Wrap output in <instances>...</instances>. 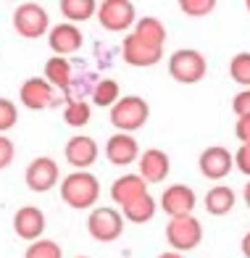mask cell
Here are the masks:
<instances>
[{
  "label": "cell",
  "mask_w": 250,
  "mask_h": 258,
  "mask_svg": "<svg viewBox=\"0 0 250 258\" xmlns=\"http://www.w3.org/2000/svg\"><path fill=\"white\" fill-rule=\"evenodd\" d=\"M61 198L69 208L87 211L98 203L100 198V182L90 171H71L61 179Z\"/></svg>",
  "instance_id": "cell-1"
},
{
  "label": "cell",
  "mask_w": 250,
  "mask_h": 258,
  "mask_svg": "<svg viewBox=\"0 0 250 258\" xmlns=\"http://www.w3.org/2000/svg\"><path fill=\"white\" fill-rule=\"evenodd\" d=\"M148 119H150V105L140 95H124L111 108V124L116 126V132L132 135V132L145 126Z\"/></svg>",
  "instance_id": "cell-2"
},
{
  "label": "cell",
  "mask_w": 250,
  "mask_h": 258,
  "mask_svg": "<svg viewBox=\"0 0 250 258\" xmlns=\"http://www.w3.org/2000/svg\"><path fill=\"white\" fill-rule=\"evenodd\" d=\"M11 24H14V32L24 40H37L42 34L50 32V16L40 3H19L14 8V16H11Z\"/></svg>",
  "instance_id": "cell-3"
},
{
  "label": "cell",
  "mask_w": 250,
  "mask_h": 258,
  "mask_svg": "<svg viewBox=\"0 0 250 258\" xmlns=\"http://www.w3.org/2000/svg\"><path fill=\"white\" fill-rule=\"evenodd\" d=\"M169 74L179 85H198L208 74V61L200 50L182 48L169 55Z\"/></svg>",
  "instance_id": "cell-4"
},
{
  "label": "cell",
  "mask_w": 250,
  "mask_h": 258,
  "mask_svg": "<svg viewBox=\"0 0 250 258\" xmlns=\"http://www.w3.org/2000/svg\"><path fill=\"white\" fill-rule=\"evenodd\" d=\"M166 242L176 253H190L203 242V224L190 214V216H176L169 219L166 224Z\"/></svg>",
  "instance_id": "cell-5"
},
{
  "label": "cell",
  "mask_w": 250,
  "mask_h": 258,
  "mask_svg": "<svg viewBox=\"0 0 250 258\" xmlns=\"http://www.w3.org/2000/svg\"><path fill=\"white\" fill-rule=\"evenodd\" d=\"M87 232L98 242H116L124 232V214L111 206L92 208L87 216Z\"/></svg>",
  "instance_id": "cell-6"
},
{
  "label": "cell",
  "mask_w": 250,
  "mask_h": 258,
  "mask_svg": "<svg viewBox=\"0 0 250 258\" xmlns=\"http://www.w3.org/2000/svg\"><path fill=\"white\" fill-rule=\"evenodd\" d=\"M98 21L108 32H129L137 24L135 3L129 0H103L98 3Z\"/></svg>",
  "instance_id": "cell-7"
},
{
  "label": "cell",
  "mask_w": 250,
  "mask_h": 258,
  "mask_svg": "<svg viewBox=\"0 0 250 258\" xmlns=\"http://www.w3.org/2000/svg\"><path fill=\"white\" fill-rule=\"evenodd\" d=\"M24 182L32 192H50L53 187L61 182V171H58V163L50 158V156H40L34 158L27 171H24Z\"/></svg>",
  "instance_id": "cell-8"
},
{
  "label": "cell",
  "mask_w": 250,
  "mask_h": 258,
  "mask_svg": "<svg viewBox=\"0 0 250 258\" xmlns=\"http://www.w3.org/2000/svg\"><path fill=\"white\" fill-rule=\"evenodd\" d=\"M198 206V195L193 187H187L182 182L176 184H169L161 195V208L169 219H176V216H190Z\"/></svg>",
  "instance_id": "cell-9"
},
{
  "label": "cell",
  "mask_w": 250,
  "mask_h": 258,
  "mask_svg": "<svg viewBox=\"0 0 250 258\" xmlns=\"http://www.w3.org/2000/svg\"><path fill=\"white\" fill-rule=\"evenodd\" d=\"M19 100L29 111H45L55 103V87L45 77H29L19 90Z\"/></svg>",
  "instance_id": "cell-10"
},
{
  "label": "cell",
  "mask_w": 250,
  "mask_h": 258,
  "mask_svg": "<svg viewBox=\"0 0 250 258\" xmlns=\"http://www.w3.org/2000/svg\"><path fill=\"white\" fill-rule=\"evenodd\" d=\"M198 169L206 179H224L234 169V153H229L224 145H211L200 153Z\"/></svg>",
  "instance_id": "cell-11"
},
{
  "label": "cell",
  "mask_w": 250,
  "mask_h": 258,
  "mask_svg": "<svg viewBox=\"0 0 250 258\" xmlns=\"http://www.w3.org/2000/svg\"><path fill=\"white\" fill-rule=\"evenodd\" d=\"M64 156L69 161V166H74V171H87L100 156V148L92 137L87 135H74L64 148Z\"/></svg>",
  "instance_id": "cell-12"
},
{
  "label": "cell",
  "mask_w": 250,
  "mask_h": 258,
  "mask_svg": "<svg viewBox=\"0 0 250 258\" xmlns=\"http://www.w3.org/2000/svg\"><path fill=\"white\" fill-rule=\"evenodd\" d=\"M121 58L129 63V66H137V69H148V66H156L161 63L163 58V50L158 48H150L145 45L135 32H129L124 37V45H121Z\"/></svg>",
  "instance_id": "cell-13"
},
{
  "label": "cell",
  "mask_w": 250,
  "mask_h": 258,
  "mask_svg": "<svg viewBox=\"0 0 250 258\" xmlns=\"http://www.w3.org/2000/svg\"><path fill=\"white\" fill-rule=\"evenodd\" d=\"M82 42H85V34L77 29V24H69V21L55 24L47 32V45H50V50L61 58H69L71 53H77L82 48Z\"/></svg>",
  "instance_id": "cell-14"
},
{
  "label": "cell",
  "mask_w": 250,
  "mask_h": 258,
  "mask_svg": "<svg viewBox=\"0 0 250 258\" xmlns=\"http://www.w3.org/2000/svg\"><path fill=\"white\" fill-rule=\"evenodd\" d=\"M45 214L37 206H21L16 214H14V232L19 234L21 240L34 242V240H42V232H45Z\"/></svg>",
  "instance_id": "cell-15"
},
{
  "label": "cell",
  "mask_w": 250,
  "mask_h": 258,
  "mask_svg": "<svg viewBox=\"0 0 250 258\" xmlns=\"http://www.w3.org/2000/svg\"><path fill=\"white\" fill-rule=\"evenodd\" d=\"M105 158H108V163H113V166H129V163L140 161L137 140L127 132L111 135L108 143H105Z\"/></svg>",
  "instance_id": "cell-16"
},
{
  "label": "cell",
  "mask_w": 250,
  "mask_h": 258,
  "mask_svg": "<svg viewBox=\"0 0 250 258\" xmlns=\"http://www.w3.org/2000/svg\"><path fill=\"white\" fill-rule=\"evenodd\" d=\"M137 163H140V177L145 179L148 184L163 182L166 177H169V171H171V158L161 148H150V150H145V153H140Z\"/></svg>",
  "instance_id": "cell-17"
},
{
  "label": "cell",
  "mask_w": 250,
  "mask_h": 258,
  "mask_svg": "<svg viewBox=\"0 0 250 258\" xmlns=\"http://www.w3.org/2000/svg\"><path fill=\"white\" fill-rule=\"evenodd\" d=\"M142 195H148V182L140 174H124V177L113 179V184H111V201L118 208L135 203Z\"/></svg>",
  "instance_id": "cell-18"
},
{
  "label": "cell",
  "mask_w": 250,
  "mask_h": 258,
  "mask_svg": "<svg viewBox=\"0 0 250 258\" xmlns=\"http://www.w3.org/2000/svg\"><path fill=\"white\" fill-rule=\"evenodd\" d=\"M42 77L50 82L55 90H71L74 85V66H71L69 58H61V55H53L45 61V69H42Z\"/></svg>",
  "instance_id": "cell-19"
},
{
  "label": "cell",
  "mask_w": 250,
  "mask_h": 258,
  "mask_svg": "<svg viewBox=\"0 0 250 258\" xmlns=\"http://www.w3.org/2000/svg\"><path fill=\"white\" fill-rule=\"evenodd\" d=\"M234 203H237V195L227 184L211 187V190L206 192V201H203V206H206V211L211 216H227L229 211L234 208Z\"/></svg>",
  "instance_id": "cell-20"
},
{
  "label": "cell",
  "mask_w": 250,
  "mask_h": 258,
  "mask_svg": "<svg viewBox=\"0 0 250 258\" xmlns=\"http://www.w3.org/2000/svg\"><path fill=\"white\" fill-rule=\"evenodd\" d=\"M132 32H135L145 45H150V48L163 50V45H166V27H163V21H161V19H156V16L137 19V24H135Z\"/></svg>",
  "instance_id": "cell-21"
},
{
  "label": "cell",
  "mask_w": 250,
  "mask_h": 258,
  "mask_svg": "<svg viewBox=\"0 0 250 258\" xmlns=\"http://www.w3.org/2000/svg\"><path fill=\"white\" fill-rule=\"evenodd\" d=\"M121 211H124V219H127V221H132V224H148V221H153V216H156L158 203H156V198L148 192V195L137 198L135 203L124 206Z\"/></svg>",
  "instance_id": "cell-22"
},
{
  "label": "cell",
  "mask_w": 250,
  "mask_h": 258,
  "mask_svg": "<svg viewBox=\"0 0 250 258\" xmlns=\"http://www.w3.org/2000/svg\"><path fill=\"white\" fill-rule=\"evenodd\" d=\"M61 14L69 24L90 21L92 16H98V3L95 0H61Z\"/></svg>",
  "instance_id": "cell-23"
},
{
  "label": "cell",
  "mask_w": 250,
  "mask_h": 258,
  "mask_svg": "<svg viewBox=\"0 0 250 258\" xmlns=\"http://www.w3.org/2000/svg\"><path fill=\"white\" fill-rule=\"evenodd\" d=\"M90 95H92L95 105H100V108H113V105L121 100V87H118L116 79H98Z\"/></svg>",
  "instance_id": "cell-24"
},
{
  "label": "cell",
  "mask_w": 250,
  "mask_h": 258,
  "mask_svg": "<svg viewBox=\"0 0 250 258\" xmlns=\"http://www.w3.org/2000/svg\"><path fill=\"white\" fill-rule=\"evenodd\" d=\"M90 119H92L90 103H85V100H66V105H64V121L69 126H85V124H90Z\"/></svg>",
  "instance_id": "cell-25"
},
{
  "label": "cell",
  "mask_w": 250,
  "mask_h": 258,
  "mask_svg": "<svg viewBox=\"0 0 250 258\" xmlns=\"http://www.w3.org/2000/svg\"><path fill=\"white\" fill-rule=\"evenodd\" d=\"M24 258H64V250L55 240H34L29 242V248L24 250Z\"/></svg>",
  "instance_id": "cell-26"
},
{
  "label": "cell",
  "mask_w": 250,
  "mask_h": 258,
  "mask_svg": "<svg viewBox=\"0 0 250 258\" xmlns=\"http://www.w3.org/2000/svg\"><path fill=\"white\" fill-rule=\"evenodd\" d=\"M229 77L232 82L250 90V53H237L229 61Z\"/></svg>",
  "instance_id": "cell-27"
},
{
  "label": "cell",
  "mask_w": 250,
  "mask_h": 258,
  "mask_svg": "<svg viewBox=\"0 0 250 258\" xmlns=\"http://www.w3.org/2000/svg\"><path fill=\"white\" fill-rule=\"evenodd\" d=\"M19 121V108L14 100L0 98V135H6L8 129H14Z\"/></svg>",
  "instance_id": "cell-28"
},
{
  "label": "cell",
  "mask_w": 250,
  "mask_h": 258,
  "mask_svg": "<svg viewBox=\"0 0 250 258\" xmlns=\"http://www.w3.org/2000/svg\"><path fill=\"white\" fill-rule=\"evenodd\" d=\"M216 8V0H179V11L184 16H208Z\"/></svg>",
  "instance_id": "cell-29"
},
{
  "label": "cell",
  "mask_w": 250,
  "mask_h": 258,
  "mask_svg": "<svg viewBox=\"0 0 250 258\" xmlns=\"http://www.w3.org/2000/svg\"><path fill=\"white\" fill-rule=\"evenodd\" d=\"M16 158V145H14V140L6 137V135H0V171L8 169L11 163H14Z\"/></svg>",
  "instance_id": "cell-30"
},
{
  "label": "cell",
  "mask_w": 250,
  "mask_h": 258,
  "mask_svg": "<svg viewBox=\"0 0 250 258\" xmlns=\"http://www.w3.org/2000/svg\"><path fill=\"white\" fill-rule=\"evenodd\" d=\"M232 111L237 113V119L240 116H250V90H242L232 98Z\"/></svg>",
  "instance_id": "cell-31"
},
{
  "label": "cell",
  "mask_w": 250,
  "mask_h": 258,
  "mask_svg": "<svg viewBox=\"0 0 250 258\" xmlns=\"http://www.w3.org/2000/svg\"><path fill=\"white\" fill-rule=\"evenodd\" d=\"M234 169L245 174V177H250V145H240L234 153Z\"/></svg>",
  "instance_id": "cell-32"
},
{
  "label": "cell",
  "mask_w": 250,
  "mask_h": 258,
  "mask_svg": "<svg viewBox=\"0 0 250 258\" xmlns=\"http://www.w3.org/2000/svg\"><path fill=\"white\" fill-rule=\"evenodd\" d=\"M234 137L240 140V145H250V116H240V119H237Z\"/></svg>",
  "instance_id": "cell-33"
},
{
  "label": "cell",
  "mask_w": 250,
  "mask_h": 258,
  "mask_svg": "<svg viewBox=\"0 0 250 258\" xmlns=\"http://www.w3.org/2000/svg\"><path fill=\"white\" fill-rule=\"evenodd\" d=\"M240 250H242V255H245V258H250V232H245V234H242Z\"/></svg>",
  "instance_id": "cell-34"
},
{
  "label": "cell",
  "mask_w": 250,
  "mask_h": 258,
  "mask_svg": "<svg viewBox=\"0 0 250 258\" xmlns=\"http://www.w3.org/2000/svg\"><path fill=\"white\" fill-rule=\"evenodd\" d=\"M242 201H245V206L250 208V182L245 184V190H242Z\"/></svg>",
  "instance_id": "cell-35"
},
{
  "label": "cell",
  "mask_w": 250,
  "mask_h": 258,
  "mask_svg": "<svg viewBox=\"0 0 250 258\" xmlns=\"http://www.w3.org/2000/svg\"><path fill=\"white\" fill-rule=\"evenodd\" d=\"M158 258H184V253H176V250H169V253H161Z\"/></svg>",
  "instance_id": "cell-36"
},
{
  "label": "cell",
  "mask_w": 250,
  "mask_h": 258,
  "mask_svg": "<svg viewBox=\"0 0 250 258\" xmlns=\"http://www.w3.org/2000/svg\"><path fill=\"white\" fill-rule=\"evenodd\" d=\"M245 8H247V11H250V0H245Z\"/></svg>",
  "instance_id": "cell-37"
},
{
  "label": "cell",
  "mask_w": 250,
  "mask_h": 258,
  "mask_svg": "<svg viewBox=\"0 0 250 258\" xmlns=\"http://www.w3.org/2000/svg\"><path fill=\"white\" fill-rule=\"evenodd\" d=\"M74 258H90V255H74Z\"/></svg>",
  "instance_id": "cell-38"
}]
</instances>
